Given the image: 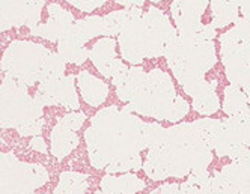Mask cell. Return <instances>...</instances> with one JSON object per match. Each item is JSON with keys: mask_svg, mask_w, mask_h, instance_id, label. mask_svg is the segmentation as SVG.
Listing matches in <instances>:
<instances>
[{"mask_svg": "<svg viewBox=\"0 0 250 194\" xmlns=\"http://www.w3.org/2000/svg\"><path fill=\"white\" fill-rule=\"evenodd\" d=\"M165 130L162 123H146L116 105L103 109L84 131L91 164L110 175L139 172L144 167L142 152L158 143Z\"/></svg>", "mask_w": 250, "mask_h": 194, "instance_id": "cell-1", "label": "cell"}, {"mask_svg": "<svg viewBox=\"0 0 250 194\" xmlns=\"http://www.w3.org/2000/svg\"><path fill=\"white\" fill-rule=\"evenodd\" d=\"M220 125L222 119L204 117L166 128L162 140L149 148L142 170L152 181L184 178L193 170H205L212 161V138Z\"/></svg>", "mask_w": 250, "mask_h": 194, "instance_id": "cell-2", "label": "cell"}, {"mask_svg": "<svg viewBox=\"0 0 250 194\" xmlns=\"http://www.w3.org/2000/svg\"><path fill=\"white\" fill-rule=\"evenodd\" d=\"M113 86L118 98L128 104L133 113L158 122H180L190 110L187 99L176 94L172 77L160 68L146 73L142 66L134 65Z\"/></svg>", "mask_w": 250, "mask_h": 194, "instance_id": "cell-3", "label": "cell"}, {"mask_svg": "<svg viewBox=\"0 0 250 194\" xmlns=\"http://www.w3.org/2000/svg\"><path fill=\"white\" fill-rule=\"evenodd\" d=\"M176 35V27L162 9L149 6L144 12L142 8H136L118 35L121 56L131 65H140L145 59L162 58L166 45Z\"/></svg>", "mask_w": 250, "mask_h": 194, "instance_id": "cell-4", "label": "cell"}, {"mask_svg": "<svg viewBox=\"0 0 250 194\" xmlns=\"http://www.w3.org/2000/svg\"><path fill=\"white\" fill-rule=\"evenodd\" d=\"M6 76L24 86L63 77L65 60L59 53H51L32 41H12L0 63Z\"/></svg>", "mask_w": 250, "mask_h": 194, "instance_id": "cell-5", "label": "cell"}, {"mask_svg": "<svg viewBox=\"0 0 250 194\" xmlns=\"http://www.w3.org/2000/svg\"><path fill=\"white\" fill-rule=\"evenodd\" d=\"M165 58L186 94L204 81L205 74L217 63L216 45L212 41H198L178 35L166 45Z\"/></svg>", "mask_w": 250, "mask_h": 194, "instance_id": "cell-6", "label": "cell"}, {"mask_svg": "<svg viewBox=\"0 0 250 194\" xmlns=\"http://www.w3.org/2000/svg\"><path fill=\"white\" fill-rule=\"evenodd\" d=\"M42 116V105L32 99L27 86L6 76L0 87V128L20 130Z\"/></svg>", "mask_w": 250, "mask_h": 194, "instance_id": "cell-7", "label": "cell"}, {"mask_svg": "<svg viewBox=\"0 0 250 194\" xmlns=\"http://www.w3.org/2000/svg\"><path fill=\"white\" fill-rule=\"evenodd\" d=\"M228 156L232 163L211 176L208 194H250V149L238 145Z\"/></svg>", "mask_w": 250, "mask_h": 194, "instance_id": "cell-8", "label": "cell"}, {"mask_svg": "<svg viewBox=\"0 0 250 194\" xmlns=\"http://www.w3.org/2000/svg\"><path fill=\"white\" fill-rule=\"evenodd\" d=\"M219 41L226 78L243 91L250 89V45L237 37L234 27L225 32Z\"/></svg>", "mask_w": 250, "mask_h": 194, "instance_id": "cell-9", "label": "cell"}, {"mask_svg": "<svg viewBox=\"0 0 250 194\" xmlns=\"http://www.w3.org/2000/svg\"><path fill=\"white\" fill-rule=\"evenodd\" d=\"M47 0H0V33L12 27H35Z\"/></svg>", "mask_w": 250, "mask_h": 194, "instance_id": "cell-10", "label": "cell"}, {"mask_svg": "<svg viewBox=\"0 0 250 194\" xmlns=\"http://www.w3.org/2000/svg\"><path fill=\"white\" fill-rule=\"evenodd\" d=\"M238 145L250 146V116L238 115L222 119V125L212 138V149L219 158L228 156L230 149Z\"/></svg>", "mask_w": 250, "mask_h": 194, "instance_id": "cell-11", "label": "cell"}, {"mask_svg": "<svg viewBox=\"0 0 250 194\" xmlns=\"http://www.w3.org/2000/svg\"><path fill=\"white\" fill-rule=\"evenodd\" d=\"M118 41L115 38H100L89 51V59L94 66L105 78H112V83L121 80L128 73V66L125 65L116 55Z\"/></svg>", "mask_w": 250, "mask_h": 194, "instance_id": "cell-12", "label": "cell"}, {"mask_svg": "<svg viewBox=\"0 0 250 194\" xmlns=\"http://www.w3.org/2000/svg\"><path fill=\"white\" fill-rule=\"evenodd\" d=\"M76 76L61 77L56 80L42 81L40 84V89L37 97L33 99L40 105H63L69 110H79L80 104L77 99L76 87H74Z\"/></svg>", "mask_w": 250, "mask_h": 194, "instance_id": "cell-13", "label": "cell"}, {"mask_svg": "<svg viewBox=\"0 0 250 194\" xmlns=\"http://www.w3.org/2000/svg\"><path fill=\"white\" fill-rule=\"evenodd\" d=\"M208 5L209 0H173L170 5V12L178 37L196 39V33L202 26L201 19Z\"/></svg>", "mask_w": 250, "mask_h": 194, "instance_id": "cell-14", "label": "cell"}, {"mask_svg": "<svg viewBox=\"0 0 250 194\" xmlns=\"http://www.w3.org/2000/svg\"><path fill=\"white\" fill-rule=\"evenodd\" d=\"M84 119L86 116L80 112L66 115L63 119H61L51 133V152L56 156H65L79 145L76 131L83 125Z\"/></svg>", "mask_w": 250, "mask_h": 194, "instance_id": "cell-15", "label": "cell"}, {"mask_svg": "<svg viewBox=\"0 0 250 194\" xmlns=\"http://www.w3.org/2000/svg\"><path fill=\"white\" fill-rule=\"evenodd\" d=\"M47 14H48L47 23H44V24L38 23L35 27H32L30 35L32 37H40L47 41L56 42L71 27H73L76 19L69 11L63 9L58 3H50L47 6Z\"/></svg>", "mask_w": 250, "mask_h": 194, "instance_id": "cell-16", "label": "cell"}, {"mask_svg": "<svg viewBox=\"0 0 250 194\" xmlns=\"http://www.w3.org/2000/svg\"><path fill=\"white\" fill-rule=\"evenodd\" d=\"M211 175L205 170H193L188 175L187 182L183 184H162L151 194H208V184H209Z\"/></svg>", "mask_w": 250, "mask_h": 194, "instance_id": "cell-17", "label": "cell"}, {"mask_svg": "<svg viewBox=\"0 0 250 194\" xmlns=\"http://www.w3.org/2000/svg\"><path fill=\"white\" fill-rule=\"evenodd\" d=\"M145 188L146 184L131 172L121 176L107 173L101 181V191L97 194H136Z\"/></svg>", "mask_w": 250, "mask_h": 194, "instance_id": "cell-18", "label": "cell"}, {"mask_svg": "<svg viewBox=\"0 0 250 194\" xmlns=\"http://www.w3.org/2000/svg\"><path fill=\"white\" fill-rule=\"evenodd\" d=\"M84 41L79 37L74 29V24L62 38L58 41V53L65 62H71L76 65H82L89 59V50L84 47Z\"/></svg>", "mask_w": 250, "mask_h": 194, "instance_id": "cell-19", "label": "cell"}, {"mask_svg": "<svg viewBox=\"0 0 250 194\" xmlns=\"http://www.w3.org/2000/svg\"><path fill=\"white\" fill-rule=\"evenodd\" d=\"M80 95L86 104L91 107H100V105L109 97V86L103 80L94 77L89 71H83L77 76Z\"/></svg>", "mask_w": 250, "mask_h": 194, "instance_id": "cell-20", "label": "cell"}, {"mask_svg": "<svg viewBox=\"0 0 250 194\" xmlns=\"http://www.w3.org/2000/svg\"><path fill=\"white\" fill-rule=\"evenodd\" d=\"M211 26L222 29L234 23L240 14V0H209Z\"/></svg>", "mask_w": 250, "mask_h": 194, "instance_id": "cell-21", "label": "cell"}, {"mask_svg": "<svg viewBox=\"0 0 250 194\" xmlns=\"http://www.w3.org/2000/svg\"><path fill=\"white\" fill-rule=\"evenodd\" d=\"M222 109L228 116H238V115H249L247 98L241 87L238 86H226Z\"/></svg>", "mask_w": 250, "mask_h": 194, "instance_id": "cell-22", "label": "cell"}, {"mask_svg": "<svg viewBox=\"0 0 250 194\" xmlns=\"http://www.w3.org/2000/svg\"><path fill=\"white\" fill-rule=\"evenodd\" d=\"M193 109L201 113L202 116H211L216 112H219L220 109V99L217 97V92H216V87H212V89L201 94L199 97L193 98Z\"/></svg>", "mask_w": 250, "mask_h": 194, "instance_id": "cell-23", "label": "cell"}, {"mask_svg": "<svg viewBox=\"0 0 250 194\" xmlns=\"http://www.w3.org/2000/svg\"><path fill=\"white\" fill-rule=\"evenodd\" d=\"M87 176L86 175H74V178H73V187H69V176L68 173H63L62 175V178H61V187L59 190L66 191L68 194H83L84 188L87 187Z\"/></svg>", "mask_w": 250, "mask_h": 194, "instance_id": "cell-24", "label": "cell"}, {"mask_svg": "<svg viewBox=\"0 0 250 194\" xmlns=\"http://www.w3.org/2000/svg\"><path fill=\"white\" fill-rule=\"evenodd\" d=\"M66 2L69 5H73L76 6L79 11L82 12H87V14H91L94 12L95 9L101 8L104 3H105V0H66Z\"/></svg>", "mask_w": 250, "mask_h": 194, "instance_id": "cell-25", "label": "cell"}, {"mask_svg": "<svg viewBox=\"0 0 250 194\" xmlns=\"http://www.w3.org/2000/svg\"><path fill=\"white\" fill-rule=\"evenodd\" d=\"M42 128V119H38V120H33L30 123H27L26 127L20 128L19 133L21 136H33V134H38Z\"/></svg>", "mask_w": 250, "mask_h": 194, "instance_id": "cell-26", "label": "cell"}, {"mask_svg": "<svg viewBox=\"0 0 250 194\" xmlns=\"http://www.w3.org/2000/svg\"><path fill=\"white\" fill-rule=\"evenodd\" d=\"M115 2L124 8H142L146 0H115Z\"/></svg>", "mask_w": 250, "mask_h": 194, "instance_id": "cell-27", "label": "cell"}, {"mask_svg": "<svg viewBox=\"0 0 250 194\" xmlns=\"http://www.w3.org/2000/svg\"><path fill=\"white\" fill-rule=\"evenodd\" d=\"M32 146H33V149H37V151H41V152H45L47 149H45V142L41 138V137H35L33 140H32Z\"/></svg>", "mask_w": 250, "mask_h": 194, "instance_id": "cell-28", "label": "cell"}, {"mask_svg": "<svg viewBox=\"0 0 250 194\" xmlns=\"http://www.w3.org/2000/svg\"><path fill=\"white\" fill-rule=\"evenodd\" d=\"M246 94V98H247V105H249V116H250V89H246L244 91Z\"/></svg>", "mask_w": 250, "mask_h": 194, "instance_id": "cell-29", "label": "cell"}, {"mask_svg": "<svg viewBox=\"0 0 250 194\" xmlns=\"http://www.w3.org/2000/svg\"><path fill=\"white\" fill-rule=\"evenodd\" d=\"M151 2H154V3H158V2H163V0H151Z\"/></svg>", "mask_w": 250, "mask_h": 194, "instance_id": "cell-30", "label": "cell"}]
</instances>
